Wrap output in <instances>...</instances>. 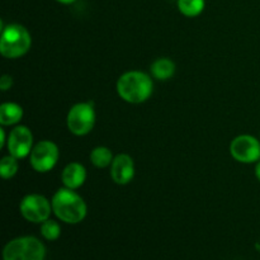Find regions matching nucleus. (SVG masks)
Returning <instances> with one entry per match:
<instances>
[{
  "label": "nucleus",
  "mask_w": 260,
  "mask_h": 260,
  "mask_svg": "<svg viewBox=\"0 0 260 260\" xmlns=\"http://www.w3.org/2000/svg\"><path fill=\"white\" fill-rule=\"evenodd\" d=\"M32 145L33 135L28 127L17 126L10 131L7 141L9 155L17 157V159H23L30 154L33 149Z\"/></svg>",
  "instance_id": "nucleus-9"
},
{
  "label": "nucleus",
  "mask_w": 260,
  "mask_h": 260,
  "mask_svg": "<svg viewBox=\"0 0 260 260\" xmlns=\"http://www.w3.org/2000/svg\"><path fill=\"white\" fill-rule=\"evenodd\" d=\"M20 215L23 218L33 223H42L50 218L52 205L46 197L41 194H28L19 205Z\"/></svg>",
  "instance_id": "nucleus-6"
},
{
  "label": "nucleus",
  "mask_w": 260,
  "mask_h": 260,
  "mask_svg": "<svg viewBox=\"0 0 260 260\" xmlns=\"http://www.w3.org/2000/svg\"><path fill=\"white\" fill-rule=\"evenodd\" d=\"M152 80L142 71H128L119 76L117 81V93L124 102L140 104L147 101L152 94Z\"/></svg>",
  "instance_id": "nucleus-2"
},
{
  "label": "nucleus",
  "mask_w": 260,
  "mask_h": 260,
  "mask_svg": "<svg viewBox=\"0 0 260 260\" xmlns=\"http://www.w3.org/2000/svg\"><path fill=\"white\" fill-rule=\"evenodd\" d=\"M230 154L239 162H256L260 159V141L250 135H240L231 141Z\"/></svg>",
  "instance_id": "nucleus-8"
},
{
  "label": "nucleus",
  "mask_w": 260,
  "mask_h": 260,
  "mask_svg": "<svg viewBox=\"0 0 260 260\" xmlns=\"http://www.w3.org/2000/svg\"><path fill=\"white\" fill-rule=\"evenodd\" d=\"M32 45V38L27 28L13 23L2 29L0 53L7 58H18L25 55Z\"/></svg>",
  "instance_id": "nucleus-3"
},
{
  "label": "nucleus",
  "mask_w": 260,
  "mask_h": 260,
  "mask_svg": "<svg viewBox=\"0 0 260 260\" xmlns=\"http://www.w3.org/2000/svg\"><path fill=\"white\" fill-rule=\"evenodd\" d=\"M13 85V78L10 75H3L2 79H0V89H2L3 91L8 90V89L12 88Z\"/></svg>",
  "instance_id": "nucleus-18"
},
{
  "label": "nucleus",
  "mask_w": 260,
  "mask_h": 260,
  "mask_svg": "<svg viewBox=\"0 0 260 260\" xmlns=\"http://www.w3.org/2000/svg\"><path fill=\"white\" fill-rule=\"evenodd\" d=\"M255 177L258 178V180L260 182V161L256 164V167H255Z\"/></svg>",
  "instance_id": "nucleus-20"
},
{
  "label": "nucleus",
  "mask_w": 260,
  "mask_h": 260,
  "mask_svg": "<svg viewBox=\"0 0 260 260\" xmlns=\"http://www.w3.org/2000/svg\"><path fill=\"white\" fill-rule=\"evenodd\" d=\"M111 177L117 184H128L135 177V162L127 154H118L114 156L111 164Z\"/></svg>",
  "instance_id": "nucleus-10"
},
{
  "label": "nucleus",
  "mask_w": 260,
  "mask_h": 260,
  "mask_svg": "<svg viewBox=\"0 0 260 260\" xmlns=\"http://www.w3.org/2000/svg\"><path fill=\"white\" fill-rule=\"evenodd\" d=\"M113 155L112 151L106 146H98L91 151L90 154V161L95 168L103 169V168L109 167L113 161Z\"/></svg>",
  "instance_id": "nucleus-14"
},
{
  "label": "nucleus",
  "mask_w": 260,
  "mask_h": 260,
  "mask_svg": "<svg viewBox=\"0 0 260 260\" xmlns=\"http://www.w3.org/2000/svg\"><path fill=\"white\" fill-rule=\"evenodd\" d=\"M51 205L56 217L62 222L71 223V225L81 222L86 217L88 212L83 198L75 190L66 187L61 188L53 194Z\"/></svg>",
  "instance_id": "nucleus-1"
},
{
  "label": "nucleus",
  "mask_w": 260,
  "mask_h": 260,
  "mask_svg": "<svg viewBox=\"0 0 260 260\" xmlns=\"http://www.w3.org/2000/svg\"><path fill=\"white\" fill-rule=\"evenodd\" d=\"M69 131L75 136H84L93 129L95 112L90 103H78L70 108L66 118Z\"/></svg>",
  "instance_id": "nucleus-5"
},
{
  "label": "nucleus",
  "mask_w": 260,
  "mask_h": 260,
  "mask_svg": "<svg viewBox=\"0 0 260 260\" xmlns=\"http://www.w3.org/2000/svg\"><path fill=\"white\" fill-rule=\"evenodd\" d=\"M63 185L70 189H78L84 184L86 179V170L79 162H70L66 165L61 174Z\"/></svg>",
  "instance_id": "nucleus-11"
},
{
  "label": "nucleus",
  "mask_w": 260,
  "mask_h": 260,
  "mask_svg": "<svg viewBox=\"0 0 260 260\" xmlns=\"http://www.w3.org/2000/svg\"><path fill=\"white\" fill-rule=\"evenodd\" d=\"M175 63L170 58L160 57L151 65V74L157 80H168L174 75Z\"/></svg>",
  "instance_id": "nucleus-13"
},
{
  "label": "nucleus",
  "mask_w": 260,
  "mask_h": 260,
  "mask_svg": "<svg viewBox=\"0 0 260 260\" xmlns=\"http://www.w3.org/2000/svg\"><path fill=\"white\" fill-rule=\"evenodd\" d=\"M205 0H178V9L185 17H197L205 9Z\"/></svg>",
  "instance_id": "nucleus-15"
},
{
  "label": "nucleus",
  "mask_w": 260,
  "mask_h": 260,
  "mask_svg": "<svg viewBox=\"0 0 260 260\" xmlns=\"http://www.w3.org/2000/svg\"><path fill=\"white\" fill-rule=\"evenodd\" d=\"M18 160L19 159L12 156V155L3 157L2 161H0V174L4 179H9V178H13L17 174Z\"/></svg>",
  "instance_id": "nucleus-17"
},
{
  "label": "nucleus",
  "mask_w": 260,
  "mask_h": 260,
  "mask_svg": "<svg viewBox=\"0 0 260 260\" xmlns=\"http://www.w3.org/2000/svg\"><path fill=\"white\" fill-rule=\"evenodd\" d=\"M41 235L48 241L57 240L61 235V228L58 222L48 218L45 222L41 223Z\"/></svg>",
  "instance_id": "nucleus-16"
},
{
  "label": "nucleus",
  "mask_w": 260,
  "mask_h": 260,
  "mask_svg": "<svg viewBox=\"0 0 260 260\" xmlns=\"http://www.w3.org/2000/svg\"><path fill=\"white\" fill-rule=\"evenodd\" d=\"M56 2L61 3V4H73V3H75L76 0H56Z\"/></svg>",
  "instance_id": "nucleus-21"
},
{
  "label": "nucleus",
  "mask_w": 260,
  "mask_h": 260,
  "mask_svg": "<svg viewBox=\"0 0 260 260\" xmlns=\"http://www.w3.org/2000/svg\"><path fill=\"white\" fill-rule=\"evenodd\" d=\"M46 248L35 236H20L10 240L3 249V260H45Z\"/></svg>",
  "instance_id": "nucleus-4"
},
{
  "label": "nucleus",
  "mask_w": 260,
  "mask_h": 260,
  "mask_svg": "<svg viewBox=\"0 0 260 260\" xmlns=\"http://www.w3.org/2000/svg\"><path fill=\"white\" fill-rule=\"evenodd\" d=\"M23 117V109L17 103H3L0 106V123L2 126H12L18 123Z\"/></svg>",
  "instance_id": "nucleus-12"
},
{
  "label": "nucleus",
  "mask_w": 260,
  "mask_h": 260,
  "mask_svg": "<svg viewBox=\"0 0 260 260\" xmlns=\"http://www.w3.org/2000/svg\"><path fill=\"white\" fill-rule=\"evenodd\" d=\"M58 160V147L55 142L43 140L32 149L29 154L30 167L37 173H47L53 169Z\"/></svg>",
  "instance_id": "nucleus-7"
},
{
  "label": "nucleus",
  "mask_w": 260,
  "mask_h": 260,
  "mask_svg": "<svg viewBox=\"0 0 260 260\" xmlns=\"http://www.w3.org/2000/svg\"><path fill=\"white\" fill-rule=\"evenodd\" d=\"M8 140L5 139V131L4 128H0V147H4L5 142H7Z\"/></svg>",
  "instance_id": "nucleus-19"
}]
</instances>
